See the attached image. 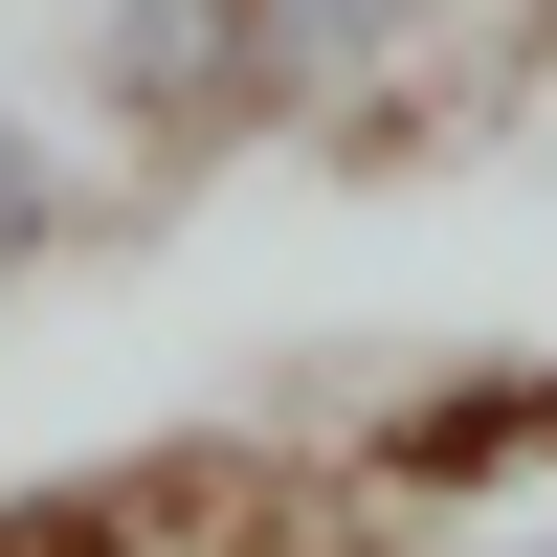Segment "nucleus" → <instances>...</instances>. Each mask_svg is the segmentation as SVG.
<instances>
[{
	"mask_svg": "<svg viewBox=\"0 0 557 557\" xmlns=\"http://www.w3.org/2000/svg\"><path fill=\"white\" fill-rule=\"evenodd\" d=\"M23 223H45V157H23V112H0V268H23Z\"/></svg>",
	"mask_w": 557,
	"mask_h": 557,
	"instance_id": "2",
	"label": "nucleus"
},
{
	"mask_svg": "<svg viewBox=\"0 0 557 557\" xmlns=\"http://www.w3.org/2000/svg\"><path fill=\"white\" fill-rule=\"evenodd\" d=\"M424 0H246V45H290V67H357V45H401Z\"/></svg>",
	"mask_w": 557,
	"mask_h": 557,
	"instance_id": "1",
	"label": "nucleus"
}]
</instances>
